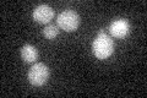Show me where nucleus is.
<instances>
[{
	"mask_svg": "<svg viewBox=\"0 0 147 98\" xmlns=\"http://www.w3.org/2000/svg\"><path fill=\"white\" fill-rule=\"evenodd\" d=\"M92 49H93V54L96 55L97 59H100V60L107 59L114 52V42L103 31H99L98 36L93 41Z\"/></svg>",
	"mask_w": 147,
	"mask_h": 98,
	"instance_id": "nucleus-1",
	"label": "nucleus"
},
{
	"mask_svg": "<svg viewBox=\"0 0 147 98\" xmlns=\"http://www.w3.org/2000/svg\"><path fill=\"white\" fill-rule=\"evenodd\" d=\"M49 78V69L43 63H37L30 69L28 81L33 86H43Z\"/></svg>",
	"mask_w": 147,
	"mask_h": 98,
	"instance_id": "nucleus-2",
	"label": "nucleus"
},
{
	"mask_svg": "<svg viewBox=\"0 0 147 98\" xmlns=\"http://www.w3.org/2000/svg\"><path fill=\"white\" fill-rule=\"evenodd\" d=\"M57 23L61 30L66 32H72L76 31L77 27L80 25V17L75 11L66 10L63 11L57 18Z\"/></svg>",
	"mask_w": 147,
	"mask_h": 98,
	"instance_id": "nucleus-3",
	"label": "nucleus"
},
{
	"mask_svg": "<svg viewBox=\"0 0 147 98\" xmlns=\"http://www.w3.org/2000/svg\"><path fill=\"white\" fill-rule=\"evenodd\" d=\"M129 30H130V25H129V21L125 18H120V20H117L112 22V25L109 27V32L110 34L115 38H123L129 33Z\"/></svg>",
	"mask_w": 147,
	"mask_h": 98,
	"instance_id": "nucleus-4",
	"label": "nucleus"
},
{
	"mask_svg": "<svg viewBox=\"0 0 147 98\" xmlns=\"http://www.w3.org/2000/svg\"><path fill=\"white\" fill-rule=\"evenodd\" d=\"M54 17V10L49 5H39L34 9L33 11V18L34 21L39 23H48Z\"/></svg>",
	"mask_w": 147,
	"mask_h": 98,
	"instance_id": "nucleus-5",
	"label": "nucleus"
},
{
	"mask_svg": "<svg viewBox=\"0 0 147 98\" xmlns=\"http://www.w3.org/2000/svg\"><path fill=\"white\" fill-rule=\"evenodd\" d=\"M21 57L26 63H34L37 57H38V53H37V49L33 45L26 44L21 49Z\"/></svg>",
	"mask_w": 147,
	"mask_h": 98,
	"instance_id": "nucleus-6",
	"label": "nucleus"
},
{
	"mask_svg": "<svg viewBox=\"0 0 147 98\" xmlns=\"http://www.w3.org/2000/svg\"><path fill=\"white\" fill-rule=\"evenodd\" d=\"M58 33H59V30H58V26H55V25H48L43 31L44 37L48 39L55 38L58 36Z\"/></svg>",
	"mask_w": 147,
	"mask_h": 98,
	"instance_id": "nucleus-7",
	"label": "nucleus"
}]
</instances>
